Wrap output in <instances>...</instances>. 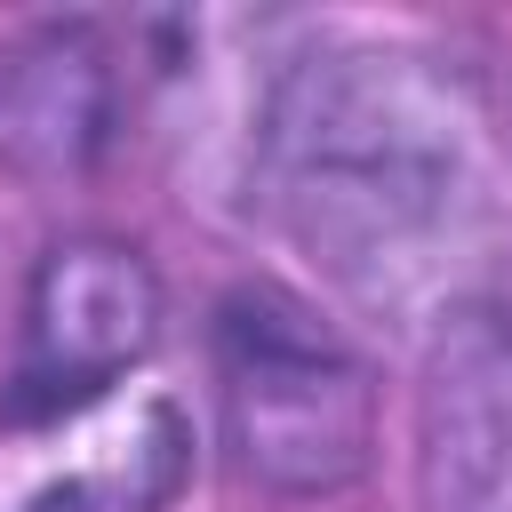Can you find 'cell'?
<instances>
[{
  "label": "cell",
  "instance_id": "cell-1",
  "mask_svg": "<svg viewBox=\"0 0 512 512\" xmlns=\"http://www.w3.org/2000/svg\"><path fill=\"white\" fill-rule=\"evenodd\" d=\"M256 200L360 304H424L488 224V144L464 72L344 40L296 56L256 120Z\"/></svg>",
  "mask_w": 512,
  "mask_h": 512
},
{
  "label": "cell",
  "instance_id": "cell-2",
  "mask_svg": "<svg viewBox=\"0 0 512 512\" xmlns=\"http://www.w3.org/2000/svg\"><path fill=\"white\" fill-rule=\"evenodd\" d=\"M216 400L224 440L256 488L328 496L376 456L368 360L280 288H232L216 304Z\"/></svg>",
  "mask_w": 512,
  "mask_h": 512
},
{
  "label": "cell",
  "instance_id": "cell-3",
  "mask_svg": "<svg viewBox=\"0 0 512 512\" xmlns=\"http://www.w3.org/2000/svg\"><path fill=\"white\" fill-rule=\"evenodd\" d=\"M160 344V280L144 248L80 232L56 240L24 288V344L8 416H64L144 368Z\"/></svg>",
  "mask_w": 512,
  "mask_h": 512
},
{
  "label": "cell",
  "instance_id": "cell-4",
  "mask_svg": "<svg viewBox=\"0 0 512 512\" xmlns=\"http://www.w3.org/2000/svg\"><path fill=\"white\" fill-rule=\"evenodd\" d=\"M424 512H512V304H448L416 368Z\"/></svg>",
  "mask_w": 512,
  "mask_h": 512
},
{
  "label": "cell",
  "instance_id": "cell-5",
  "mask_svg": "<svg viewBox=\"0 0 512 512\" xmlns=\"http://www.w3.org/2000/svg\"><path fill=\"white\" fill-rule=\"evenodd\" d=\"M120 136V64L96 24H40L0 48V168L88 176Z\"/></svg>",
  "mask_w": 512,
  "mask_h": 512
}]
</instances>
